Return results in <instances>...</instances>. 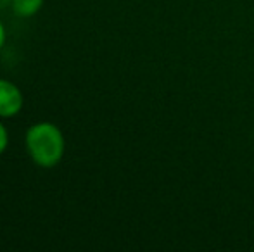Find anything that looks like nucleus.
Listing matches in <instances>:
<instances>
[{
  "label": "nucleus",
  "mask_w": 254,
  "mask_h": 252,
  "mask_svg": "<svg viewBox=\"0 0 254 252\" xmlns=\"http://www.w3.org/2000/svg\"><path fill=\"white\" fill-rule=\"evenodd\" d=\"M45 0H12L10 9L17 17H33L40 12Z\"/></svg>",
  "instance_id": "obj_3"
},
{
  "label": "nucleus",
  "mask_w": 254,
  "mask_h": 252,
  "mask_svg": "<svg viewBox=\"0 0 254 252\" xmlns=\"http://www.w3.org/2000/svg\"><path fill=\"white\" fill-rule=\"evenodd\" d=\"M10 2H12V0H0V10L7 9V7L10 5Z\"/></svg>",
  "instance_id": "obj_6"
},
{
  "label": "nucleus",
  "mask_w": 254,
  "mask_h": 252,
  "mask_svg": "<svg viewBox=\"0 0 254 252\" xmlns=\"http://www.w3.org/2000/svg\"><path fill=\"white\" fill-rule=\"evenodd\" d=\"M7 147H9V131L3 126L2 118H0V155L7 151Z\"/></svg>",
  "instance_id": "obj_4"
},
{
  "label": "nucleus",
  "mask_w": 254,
  "mask_h": 252,
  "mask_svg": "<svg viewBox=\"0 0 254 252\" xmlns=\"http://www.w3.org/2000/svg\"><path fill=\"white\" fill-rule=\"evenodd\" d=\"M24 107V95L14 81L0 78V118H16Z\"/></svg>",
  "instance_id": "obj_2"
},
{
  "label": "nucleus",
  "mask_w": 254,
  "mask_h": 252,
  "mask_svg": "<svg viewBox=\"0 0 254 252\" xmlns=\"http://www.w3.org/2000/svg\"><path fill=\"white\" fill-rule=\"evenodd\" d=\"M24 145L30 159L44 169L57 166L66 152V140L61 128L51 121L35 123L24 133Z\"/></svg>",
  "instance_id": "obj_1"
},
{
  "label": "nucleus",
  "mask_w": 254,
  "mask_h": 252,
  "mask_svg": "<svg viewBox=\"0 0 254 252\" xmlns=\"http://www.w3.org/2000/svg\"><path fill=\"white\" fill-rule=\"evenodd\" d=\"M5 40H7V31H5V26H3V23L0 21V50H2L3 45H5Z\"/></svg>",
  "instance_id": "obj_5"
}]
</instances>
